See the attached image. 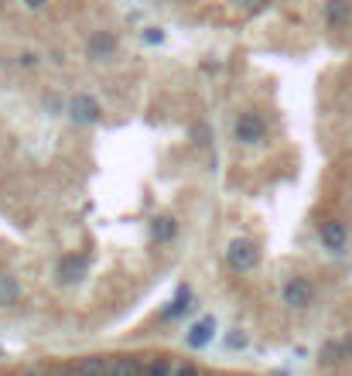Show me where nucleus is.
Masks as SVG:
<instances>
[{"mask_svg":"<svg viewBox=\"0 0 352 376\" xmlns=\"http://www.w3.org/2000/svg\"><path fill=\"white\" fill-rule=\"evenodd\" d=\"M222 260H226V267L233 270V274H250L260 264V246L253 240H246V236H236V240L226 243Z\"/></svg>","mask_w":352,"mask_h":376,"instance_id":"nucleus-1","label":"nucleus"},{"mask_svg":"<svg viewBox=\"0 0 352 376\" xmlns=\"http://www.w3.org/2000/svg\"><path fill=\"white\" fill-rule=\"evenodd\" d=\"M267 137V120H264V113H257V109H246L236 116V123H233V140L240 144V147H253V144H260Z\"/></svg>","mask_w":352,"mask_h":376,"instance_id":"nucleus-2","label":"nucleus"},{"mask_svg":"<svg viewBox=\"0 0 352 376\" xmlns=\"http://www.w3.org/2000/svg\"><path fill=\"white\" fill-rule=\"evenodd\" d=\"M280 304H284L287 311H308V308L315 304V284H311L308 277H291V281H284V288H280Z\"/></svg>","mask_w":352,"mask_h":376,"instance_id":"nucleus-3","label":"nucleus"},{"mask_svg":"<svg viewBox=\"0 0 352 376\" xmlns=\"http://www.w3.org/2000/svg\"><path fill=\"white\" fill-rule=\"evenodd\" d=\"M65 113H69V120L76 123V127H96L100 120H103V107H100V100L96 96H89V93H79V96H72L69 100V107H65Z\"/></svg>","mask_w":352,"mask_h":376,"instance_id":"nucleus-4","label":"nucleus"},{"mask_svg":"<svg viewBox=\"0 0 352 376\" xmlns=\"http://www.w3.org/2000/svg\"><path fill=\"white\" fill-rule=\"evenodd\" d=\"M86 274H89V260H86L82 253H65V257H58V260H55V281H58V284H65V288L79 284Z\"/></svg>","mask_w":352,"mask_h":376,"instance_id":"nucleus-5","label":"nucleus"},{"mask_svg":"<svg viewBox=\"0 0 352 376\" xmlns=\"http://www.w3.org/2000/svg\"><path fill=\"white\" fill-rule=\"evenodd\" d=\"M318 240H322V246H325L328 253H342L349 246V226L342 219H325L318 226Z\"/></svg>","mask_w":352,"mask_h":376,"instance_id":"nucleus-6","label":"nucleus"},{"mask_svg":"<svg viewBox=\"0 0 352 376\" xmlns=\"http://www.w3.org/2000/svg\"><path fill=\"white\" fill-rule=\"evenodd\" d=\"M116 34L113 31H93L89 38H86V55L93 58V62H109L113 55H116Z\"/></svg>","mask_w":352,"mask_h":376,"instance_id":"nucleus-7","label":"nucleus"},{"mask_svg":"<svg viewBox=\"0 0 352 376\" xmlns=\"http://www.w3.org/2000/svg\"><path fill=\"white\" fill-rule=\"evenodd\" d=\"M147 229H151V243H154V246H168V243H175V236H178V219H175V215H154V219L147 222Z\"/></svg>","mask_w":352,"mask_h":376,"instance_id":"nucleus-8","label":"nucleus"},{"mask_svg":"<svg viewBox=\"0 0 352 376\" xmlns=\"http://www.w3.org/2000/svg\"><path fill=\"white\" fill-rule=\"evenodd\" d=\"M191 304H195V295H191V288H189V284H178L175 297H171V301H168V304L161 308V318H164V322H168V318L175 322V318H182L185 311H191Z\"/></svg>","mask_w":352,"mask_h":376,"instance_id":"nucleus-9","label":"nucleus"},{"mask_svg":"<svg viewBox=\"0 0 352 376\" xmlns=\"http://www.w3.org/2000/svg\"><path fill=\"white\" fill-rule=\"evenodd\" d=\"M21 301H25V288H21V281H18L14 274L0 270V308H18Z\"/></svg>","mask_w":352,"mask_h":376,"instance_id":"nucleus-10","label":"nucleus"},{"mask_svg":"<svg viewBox=\"0 0 352 376\" xmlns=\"http://www.w3.org/2000/svg\"><path fill=\"white\" fill-rule=\"evenodd\" d=\"M325 25L349 27L352 25V0H325Z\"/></svg>","mask_w":352,"mask_h":376,"instance_id":"nucleus-11","label":"nucleus"},{"mask_svg":"<svg viewBox=\"0 0 352 376\" xmlns=\"http://www.w3.org/2000/svg\"><path fill=\"white\" fill-rule=\"evenodd\" d=\"M212 332H216V318H212V315H205L202 322H195L189 328V346L191 349H205V346L212 342Z\"/></svg>","mask_w":352,"mask_h":376,"instance_id":"nucleus-12","label":"nucleus"},{"mask_svg":"<svg viewBox=\"0 0 352 376\" xmlns=\"http://www.w3.org/2000/svg\"><path fill=\"white\" fill-rule=\"evenodd\" d=\"M72 376H109V359H103V356H82L72 366Z\"/></svg>","mask_w":352,"mask_h":376,"instance_id":"nucleus-13","label":"nucleus"},{"mask_svg":"<svg viewBox=\"0 0 352 376\" xmlns=\"http://www.w3.org/2000/svg\"><path fill=\"white\" fill-rule=\"evenodd\" d=\"M144 359H137V356H116V359H109V376H144Z\"/></svg>","mask_w":352,"mask_h":376,"instance_id":"nucleus-14","label":"nucleus"},{"mask_svg":"<svg viewBox=\"0 0 352 376\" xmlns=\"http://www.w3.org/2000/svg\"><path fill=\"white\" fill-rule=\"evenodd\" d=\"M342 359H349V356H346V339H342V342L328 339L325 346H322V352H318V363H322L325 370H332V366H339Z\"/></svg>","mask_w":352,"mask_h":376,"instance_id":"nucleus-15","label":"nucleus"},{"mask_svg":"<svg viewBox=\"0 0 352 376\" xmlns=\"http://www.w3.org/2000/svg\"><path fill=\"white\" fill-rule=\"evenodd\" d=\"M175 373V366L168 363V359H151L147 366H144V376H171Z\"/></svg>","mask_w":352,"mask_h":376,"instance_id":"nucleus-16","label":"nucleus"},{"mask_svg":"<svg viewBox=\"0 0 352 376\" xmlns=\"http://www.w3.org/2000/svg\"><path fill=\"white\" fill-rule=\"evenodd\" d=\"M140 41H147V45H161L164 31L161 27H144V31H140Z\"/></svg>","mask_w":352,"mask_h":376,"instance_id":"nucleus-17","label":"nucleus"},{"mask_svg":"<svg viewBox=\"0 0 352 376\" xmlns=\"http://www.w3.org/2000/svg\"><path fill=\"white\" fill-rule=\"evenodd\" d=\"M271 0H240V7H243V14H260L264 7H267Z\"/></svg>","mask_w":352,"mask_h":376,"instance_id":"nucleus-18","label":"nucleus"},{"mask_svg":"<svg viewBox=\"0 0 352 376\" xmlns=\"http://www.w3.org/2000/svg\"><path fill=\"white\" fill-rule=\"evenodd\" d=\"M38 62H41L38 52H21L18 55V65H21V69H38Z\"/></svg>","mask_w":352,"mask_h":376,"instance_id":"nucleus-19","label":"nucleus"},{"mask_svg":"<svg viewBox=\"0 0 352 376\" xmlns=\"http://www.w3.org/2000/svg\"><path fill=\"white\" fill-rule=\"evenodd\" d=\"M171 376H202V373H198V366H191V363H178Z\"/></svg>","mask_w":352,"mask_h":376,"instance_id":"nucleus-20","label":"nucleus"},{"mask_svg":"<svg viewBox=\"0 0 352 376\" xmlns=\"http://www.w3.org/2000/svg\"><path fill=\"white\" fill-rule=\"evenodd\" d=\"M229 346H233V349H240V346H246V335L240 332V328H236V335H229Z\"/></svg>","mask_w":352,"mask_h":376,"instance_id":"nucleus-21","label":"nucleus"},{"mask_svg":"<svg viewBox=\"0 0 352 376\" xmlns=\"http://www.w3.org/2000/svg\"><path fill=\"white\" fill-rule=\"evenodd\" d=\"M48 0H25V7H31V11H41Z\"/></svg>","mask_w":352,"mask_h":376,"instance_id":"nucleus-22","label":"nucleus"},{"mask_svg":"<svg viewBox=\"0 0 352 376\" xmlns=\"http://www.w3.org/2000/svg\"><path fill=\"white\" fill-rule=\"evenodd\" d=\"M25 376H38V373H25Z\"/></svg>","mask_w":352,"mask_h":376,"instance_id":"nucleus-23","label":"nucleus"},{"mask_svg":"<svg viewBox=\"0 0 352 376\" xmlns=\"http://www.w3.org/2000/svg\"><path fill=\"white\" fill-rule=\"evenodd\" d=\"M4 4H7V0H0V7H4Z\"/></svg>","mask_w":352,"mask_h":376,"instance_id":"nucleus-24","label":"nucleus"},{"mask_svg":"<svg viewBox=\"0 0 352 376\" xmlns=\"http://www.w3.org/2000/svg\"><path fill=\"white\" fill-rule=\"evenodd\" d=\"M0 356H4V349H0Z\"/></svg>","mask_w":352,"mask_h":376,"instance_id":"nucleus-25","label":"nucleus"}]
</instances>
